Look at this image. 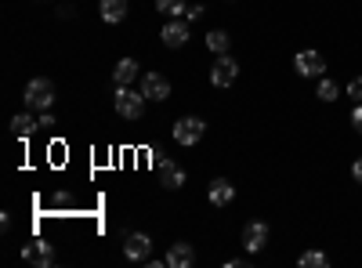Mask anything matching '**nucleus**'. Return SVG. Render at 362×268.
I'll return each instance as SVG.
<instances>
[{
	"mask_svg": "<svg viewBox=\"0 0 362 268\" xmlns=\"http://www.w3.org/2000/svg\"><path fill=\"white\" fill-rule=\"evenodd\" d=\"M113 106H116V113H120L123 120H138V116L145 113V94H138V91H131V87H116Z\"/></svg>",
	"mask_w": 362,
	"mask_h": 268,
	"instance_id": "f257e3e1",
	"label": "nucleus"
},
{
	"mask_svg": "<svg viewBox=\"0 0 362 268\" xmlns=\"http://www.w3.org/2000/svg\"><path fill=\"white\" fill-rule=\"evenodd\" d=\"M51 101H55V84H51V80H44V76L29 80L26 106H33V109H51Z\"/></svg>",
	"mask_w": 362,
	"mask_h": 268,
	"instance_id": "f03ea898",
	"label": "nucleus"
},
{
	"mask_svg": "<svg viewBox=\"0 0 362 268\" xmlns=\"http://www.w3.org/2000/svg\"><path fill=\"white\" fill-rule=\"evenodd\" d=\"M236 76H239V62L228 58V55H218V62L210 66V84L214 87H232Z\"/></svg>",
	"mask_w": 362,
	"mask_h": 268,
	"instance_id": "7ed1b4c3",
	"label": "nucleus"
},
{
	"mask_svg": "<svg viewBox=\"0 0 362 268\" xmlns=\"http://www.w3.org/2000/svg\"><path fill=\"white\" fill-rule=\"evenodd\" d=\"M203 131H207V123L200 116H181L174 123V141L178 146H196V141L203 138Z\"/></svg>",
	"mask_w": 362,
	"mask_h": 268,
	"instance_id": "20e7f679",
	"label": "nucleus"
},
{
	"mask_svg": "<svg viewBox=\"0 0 362 268\" xmlns=\"http://www.w3.org/2000/svg\"><path fill=\"white\" fill-rule=\"evenodd\" d=\"M22 261H26V265H36V268H48V265L55 261L51 243H44V239H29V243H22Z\"/></svg>",
	"mask_w": 362,
	"mask_h": 268,
	"instance_id": "39448f33",
	"label": "nucleus"
},
{
	"mask_svg": "<svg viewBox=\"0 0 362 268\" xmlns=\"http://www.w3.org/2000/svg\"><path fill=\"white\" fill-rule=\"evenodd\" d=\"M265 243H268V225L265 221H250L243 229V251L258 254V251H265Z\"/></svg>",
	"mask_w": 362,
	"mask_h": 268,
	"instance_id": "423d86ee",
	"label": "nucleus"
},
{
	"mask_svg": "<svg viewBox=\"0 0 362 268\" xmlns=\"http://www.w3.org/2000/svg\"><path fill=\"white\" fill-rule=\"evenodd\" d=\"M293 69L301 73V76H323L326 73V58L319 55V51H301L293 58Z\"/></svg>",
	"mask_w": 362,
	"mask_h": 268,
	"instance_id": "0eeeda50",
	"label": "nucleus"
},
{
	"mask_svg": "<svg viewBox=\"0 0 362 268\" xmlns=\"http://www.w3.org/2000/svg\"><path fill=\"white\" fill-rule=\"evenodd\" d=\"M153 167H156V174L163 178V185H167V189H181V185H185V171L178 167L174 160H163V156H156V160H153Z\"/></svg>",
	"mask_w": 362,
	"mask_h": 268,
	"instance_id": "6e6552de",
	"label": "nucleus"
},
{
	"mask_svg": "<svg viewBox=\"0 0 362 268\" xmlns=\"http://www.w3.org/2000/svg\"><path fill=\"white\" fill-rule=\"evenodd\" d=\"M163 265H167V268H193V265H196V251H193V243H174V246L167 251Z\"/></svg>",
	"mask_w": 362,
	"mask_h": 268,
	"instance_id": "1a4fd4ad",
	"label": "nucleus"
},
{
	"mask_svg": "<svg viewBox=\"0 0 362 268\" xmlns=\"http://www.w3.org/2000/svg\"><path fill=\"white\" fill-rule=\"evenodd\" d=\"M123 254L131 261H148V254H153V239H148L145 232H131L123 243Z\"/></svg>",
	"mask_w": 362,
	"mask_h": 268,
	"instance_id": "9d476101",
	"label": "nucleus"
},
{
	"mask_svg": "<svg viewBox=\"0 0 362 268\" xmlns=\"http://www.w3.org/2000/svg\"><path fill=\"white\" fill-rule=\"evenodd\" d=\"M141 94L153 98V101H167V98H170V84H167L160 73H145V76H141Z\"/></svg>",
	"mask_w": 362,
	"mask_h": 268,
	"instance_id": "9b49d317",
	"label": "nucleus"
},
{
	"mask_svg": "<svg viewBox=\"0 0 362 268\" xmlns=\"http://www.w3.org/2000/svg\"><path fill=\"white\" fill-rule=\"evenodd\" d=\"M160 36H163L167 48H185V40H188V22H181V18H167Z\"/></svg>",
	"mask_w": 362,
	"mask_h": 268,
	"instance_id": "f8f14e48",
	"label": "nucleus"
},
{
	"mask_svg": "<svg viewBox=\"0 0 362 268\" xmlns=\"http://www.w3.org/2000/svg\"><path fill=\"white\" fill-rule=\"evenodd\" d=\"M207 196H210V203H214V207H228V203L236 199V185L225 181V178H218V181H210Z\"/></svg>",
	"mask_w": 362,
	"mask_h": 268,
	"instance_id": "ddd939ff",
	"label": "nucleus"
},
{
	"mask_svg": "<svg viewBox=\"0 0 362 268\" xmlns=\"http://www.w3.org/2000/svg\"><path fill=\"white\" fill-rule=\"evenodd\" d=\"M113 80H116V87H131L138 80V62L134 58H120L116 69H113Z\"/></svg>",
	"mask_w": 362,
	"mask_h": 268,
	"instance_id": "4468645a",
	"label": "nucleus"
},
{
	"mask_svg": "<svg viewBox=\"0 0 362 268\" xmlns=\"http://www.w3.org/2000/svg\"><path fill=\"white\" fill-rule=\"evenodd\" d=\"M102 18L109 26L123 22V18H127V0H102Z\"/></svg>",
	"mask_w": 362,
	"mask_h": 268,
	"instance_id": "2eb2a0df",
	"label": "nucleus"
},
{
	"mask_svg": "<svg viewBox=\"0 0 362 268\" xmlns=\"http://www.w3.org/2000/svg\"><path fill=\"white\" fill-rule=\"evenodd\" d=\"M33 131H40V120H33V116H26V113H18V116L11 120V134H15V138H29Z\"/></svg>",
	"mask_w": 362,
	"mask_h": 268,
	"instance_id": "dca6fc26",
	"label": "nucleus"
},
{
	"mask_svg": "<svg viewBox=\"0 0 362 268\" xmlns=\"http://www.w3.org/2000/svg\"><path fill=\"white\" fill-rule=\"evenodd\" d=\"M228 44H232V40H228V33H225V29H214V33L207 36V48L214 51V55H228Z\"/></svg>",
	"mask_w": 362,
	"mask_h": 268,
	"instance_id": "f3484780",
	"label": "nucleus"
},
{
	"mask_svg": "<svg viewBox=\"0 0 362 268\" xmlns=\"http://www.w3.org/2000/svg\"><path fill=\"white\" fill-rule=\"evenodd\" d=\"M301 265H305V268H326L330 258H326L323 251H308V254H301Z\"/></svg>",
	"mask_w": 362,
	"mask_h": 268,
	"instance_id": "a211bd4d",
	"label": "nucleus"
},
{
	"mask_svg": "<svg viewBox=\"0 0 362 268\" xmlns=\"http://www.w3.org/2000/svg\"><path fill=\"white\" fill-rule=\"evenodd\" d=\"M156 11H163L167 18H174L185 11V0H156Z\"/></svg>",
	"mask_w": 362,
	"mask_h": 268,
	"instance_id": "6ab92c4d",
	"label": "nucleus"
},
{
	"mask_svg": "<svg viewBox=\"0 0 362 268\" xmlns=\"http://www.w3.org/2000/svg\"><path fill=\"white\" fill-rule=\"evenodd\" d=\"M340 94V87L333 84V80H319V98H323V101H333Z\"/></svg>",
	"mask_w": 362,
	"mask_h": 268,
	"instance_id": "aec40b11",
	"label": "nucleus"
},
{
	"mask_svg": "<svg viewBox=\"0 0 362 268\" xmlns=\"http://www.w3.org/2000/svg\"><path fill=\"white\" fill-rule=\"evenodd\" d=\"M203 11H207L203 4H188L181 15H185V22H200V18H203Z\"/></svg>",
	"mask_w": 362,
	"mask_h": 268,
	"instance_id": "412c9836",
	"label": "nucleus"
},
{
	"mask_svg": "<svg viewBox=\"0 0 362 268\" xmlns=\"http://www.w3.org/2000/svg\"><path fill=\"white\" fill-rule=\"evenodd\" d=\"M348 98H355V101H362V76H355L351 84H348Z\"/></svg>",
	"mask_w": 362,
	"mask_h": 268,
	"instance_id": "4be33fe9",
	"label": "nucleus"
},
{
	"mask_svg": "<svg viewBox=\"0 0 362 268\" xmlns=\"http://www.w3.org/2000/svg\"><path fill=\"white\" fill-rule=\"evenodd\" d=\"M351 123H355V131L362 134V101H358V106H355V113H351Z\"/></svg>",
	"mask_w": 362,
	"mask_h": 268,
	"instance_id": "5701e85b",
	"label": "nucleus"
},
{
	"mask_svg": "<svg viewBox=\"0 0 362 268\" xmlns=\"http://www.w3.org/2000/svg\"><path fill=\"white\" fill-rule=\"evenodd\" d=\"M51 127H55V120L44 113V116H40V131H51Z\"/></svg>",
	"mask_w": 362,
	"mask_h": 268,
	"instance_id": "b1692460",
	"label": "nucleus"
},
{
	"mask_svg": "<svg viewBox=\"0 0 362 268\" xmlns=\"http://www.w3.org/2000/svg\"><path fill=\"white\" fill-rule=\"evenodd\" d=\"M351 174H355V181H362V156L355 160V167H351Z\"/></svg>",
	"mask_w": 362,
	"mask_h": 268,
	"instance_id": "393cba45",
	"label": "nucleus"
}]
</instances>
